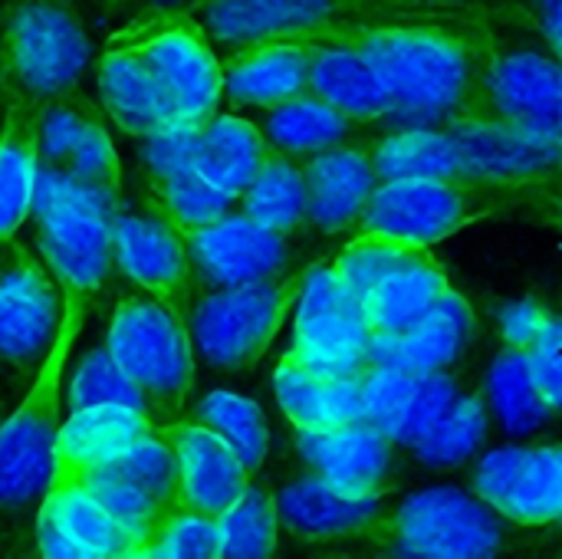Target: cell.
<instances>
[{
	"mask_svg": "<svg viewBox=\"0 0 562 559\" xmlns=\"http://www.w3.org/2000/svg\"><path fill=\"white\" fill-rule=\"evenodd\" d=\"M319 43L356 49L389 89L395 115L435 122L481 119L487 69L501 49L491 16L356 23Z\"/></svg>",
	"mask_w": 562,
	"mask_h": 559,
	"instance_id": "cell-1",
	"label": "cell"
},
{
	"mask_svg": "<svg viewBox=\"0 0 562 559\" xmlns=\"http://www.w3.org/2000/svg\"><path fill=\"white\" fill-rule=\"evenodd\" d=\"M178 10H188L221 46L270 36L319 43L336 30L382 20L491 16L477 0H191Z\"/></svg>",
	"mask_w": 562,
	"mask_h": 559,
	"instance_id": "cell-2",
	"label": "cell"
},
{
	"mask_svg": "<svg viewBox=\"0 0 562 559\" xmlns=\"http://www.w3.org/2000/svg\"><path fill=\"white\" fill-rule=\"evenodd\" d=\"M59 293L63 310L53 343L40 356L20 405L0 422V511L33 504L53 468V445L63 425V379L89 316V300L66 290Z\"/></svg>",
	"mask_w": 562,
	"mask_h": 559,
	"instance_id": "cell-3",
	"label": "cell"
},
{
	"mask_svg": "<svg viewBox=\"0 0 562 559\" xmlns=\"http://www.w3.org/2000/svg\"><path fill=\"white\" fill-rule=\"evenodd\" d=\"M533 194H557V185L514 188L491 181L389 178L372 188L352 231H372L408 241L415 247H435L481 221L533 201Z\"/></svg>",
	"mask_w": 562,
	"mask_h": 559,
	"instance_id": "cell-4",
	"label": "cell"
},
{
	"mask_svg": "<svg viewBox=\"0 0 562 559\" xmlns=\"http://www.w3.org/2000/svg\"><path fill=\"white\" fill-rule=\"evenodd\" d=\"M95 191L76 185L63 171L43 168L36 175L33 211L36 250L59 290L92 300L112 273V211Z\"/></svg>",
	"mask_w": 562,
	"mask_h": 559,
	"instance_id": "cell-5",
	"label": "cell"
},
{
	"mask_svg": "<svg viewBox=\"0 0 562 559\" xmlns=\"http://www.w3.org/2000/svg\"><path fill=\"white\" fill-rule=\"evenodd\" d=\"M105 353L145 399L148 415L178 418L194 389V339L184 320L145 293L115 303Z\"/></svg>",
	"mask_w": 562,
	"mask_h": 559,
	"instance_id": "cell-6",
	"label": "cell"
},
{
	"mask_svg": "<svg viewBox=\"0 0 562 559\" xmlns=\"http://www.w3.org/2000/svg\"><path fill=\"white\" fill-rule=\"evenodd\" d=\"M92 46L72 0H20L0 30L3 96L46 102L79 89Z\"/></svg>",
	"mask_w": 562,
	"mask_h": 559,
	"instance_id": "cell-7",
	"label": "cell"
},
{
	"mask_svg": "<svg viewBox=\"0 0 562 559\" xmlns=\"http://www.w3.org/2000/svg\"><path fill=\"white\" fill-rule=\"evenodd\" d=\"M379 554L422 559H491L504 554V524L481 497L454 488L408 494L398 507L379 514L366 534Z\"/></svg>",
	"mask_w": 562,
	"mask_h": 559,
	"instance_id": "cell-8",
	"label": "cell"
},
{
	"mask_svg": "<svg viewBox=\"0 0 562 559\" xmlns=\"http://www.w3.org/2000/svg\"><path fill=\"white\" fill-rule=\"evenodd\" d=\"M306 270L310 264L244 287H217L201 297L188 316L198 353L217 369L257 366L286 326L300 300Z\"/></svg>",
	"mask_w": 562,
	"mask_h": 559,
	"instance_id": "cell-9",
	"label": "cell"
},
{
	"mask_svg": "<svg viewBox=\"0 0 562 559\" xmlns=\"http://www.w3.org/2000/svg\"><path fill=\"white\" fill-rule=\"evenodd\" d=\"M112 40L132 43L151 63L171 99L175 122L201 128L221 109V56L188 10H151L145 20L112 33Z\"/></svg>",
	"mask_w": 562,
	"mask_h": 559,
	"instance_id": "cell-10",
	"label": "cell"
},
{
	"mask_svg": "<svg viewBox=\"0 0 562 559\" xmlns=\"http://www.w3.org/2000/svg\"><path fill=\"white\" fill-rule=\"evenodd\" d=\"M293 310V343L286 353L300 366L329 379L362 376L372 366L362 303L342 287L329 260L310 264Z\"/></svg>",
	"mask_w": 562,
	"mask_h": 559,
	"instance_id": "cell-11",
	"label": "cell"
},
{
	"mask_svg": "<svg viewBox=\"0 0 562 559\" xmlns=\"http://www.w3.org/2000/svg\"><path fill=\"white\" fill-rule=\"evenodd\" d=\"M112 264L138 293L168 306L178 320L191 316L194 270L184 234L145 201L142 211H112Z\"/></svg>",
	"mask_w": 562,
	"mask_h": 559,
	"instance_id": "cell-12",
	"label": "cell"
},
{
	"mask_svg": "<svg viewBox=\"0 0 562 559\" xmlns=\"http://www.w3.org/2000/svg\"><path fill=\"white\" fill-rule=\"evenodd\" d=\"M63 293L46 264L16 237H0V362L30 369L53 343Z\"/></svg>",
	"mask_w": 562,
	"mask_h": 559,
	"instance_id": "cell-13",
	"label": "cell"
},
{
	"mask_svg": "<svg viewBox=\"0 0 562 559\" xmlns=\"http://www.w3.org/2000/svg\"><path fill=\"white\" fill-rule=\"evenodd\" d=\"M451 132L468 181L540 188L557 185L562 135L537 132L497 119H454L445 122Z\"/></svg>",
	"mask_w": 562,
	"mask_h": 559,
	"instance_id": "cell-14",
	"label": "cell"
},
{
	"mask_svg": "<svg viewBox=\"0 0 562 559\" xmlns=\"http://www.w3.org/2000/svg\"><path fill=\"white\" fill-rule=\"evenodd\" d=\"M155 435L175 458V507L217 521L247 488L250 471L234 448L201 422H155Z\"/></svg>",
	"mask_w": 562,
	"mask_h": 559,
	"instance_id": "cell-15",
	"label": "cell"
},
{
	"mask_svg": "<svg viewBox=\"0 0 562 559\" xmlns=\"http://www.w3.org/2000/svg\"><path fill=\"white\" fill-rule=\"evenodd\" d=\"M36 550L49 559H135L132 537L92 491L69 474H49L36 497Z\"/></svg>",
	"mask_w": 562,
	"mask_h": 559,
	"instance_id": "cell-16",
	"label": "cell"
},
{
	"mask_svg": "<svg viewBox=\"0 0 562 559\" xmlns=\"http://www.w3.org/2000/svg\"><path fill=\"white\" fill-rule=\"evenodd\" d=\"M188 260L198 280H204L211 290L217 287H244L254 280H267L273 273H283L290 247V237H280L260 224H254L247 214L227 211L224 217L181 231Z\"/></svg>",
	"mask_w": 562,
	"mask_h": 559,
	"instance_id": "cell-17",
	"label": "cell"
},
{
	"mask_svg": "<svg viewBox=\"0 0 562 559\" xmlns=\"http://www.w3.org/2000/svg\"><path fill=\"white\" fill-rule=\"evenodd\" d=\"M481 119L562 135L560 56L537 49H497L484 82Z\"/></svg>",
	"mask_w": 562,
	"mask_h": 559,
	"instance_id": "cell-18",
	"label": "cell"
},
{
	"mask_svg": "<svg viewBox=\"0 0 562 559\" xmlns=\"http://www.w3.org/2000/svg\"><path fill=\"white\" fill-rule=\"evenodd\" d=\"M477 316L471 300L451 283L438 303L398 336H369V359L379 366H395L412 376L451 369L474 336Z\"/></svg>",
	"mask_w": 562,
	"mask_h": 559,
	"instance_id": "cell-19",
	"label": "cell"
},
{
	"mask_svg": "<svg viewBox=\"0 0 562 559\" xmlns=\"http://www.w3.org/2000/svg\"><path fill=\"white\" fill-rule=\"evenodd\" d=\"M303 185H306V224L319 234L352 231L372 188L379 185L369 145H329L316 155H306Z\"/></svg>",
	"mask_w": 562,
	"mask_h": 559,
	"instance_id": "cell-20",
	"label": "cell"
},
{
	"mask_svg": "<svg viewBox=\"0 0 562 559\" xmlns=\"http://www.w3.org/2000/svg\"><path fill=\"white\" fill-rule=\"evenodd\" d=\"M95 89L105 119L132 138H145L155 128L175 122V109L158 72L132 43H105L95 59Z\"/></svg>",
	"mask_w": 562,
	"mask_h": 559,
	"instance_id": "cell-21",
	"label": "cell"
},
{
	"mask_svg": "<svg viewBox=\"0 0 562 559\" xmlns=\"http://www.w3.org/2000/svg\"><path fill=\"white\" fill-rule=\"evenodd\" d=\"M313 43L306 40H247L221 59L224 96L237 105L273 109L306 92Z\"/></svg>",
	"mask_w": 562,
	"mask_h": 559,
	"instance_id": "cell-22",
	"label": "cell"
},
{
	"mask_svg": "<svg viewBox=\"0 0 562 559\" xmlns=\"http://www.w3.org/2000/svg\"><path fill=\"white\" fill-rule=\"evenodd\" d=\"M310 471L349 497H382L392 465V441L369 422H352L319 435H296Z\"/></svg>",
	"mask_w": 562,
	"mask_h": 559,
	"instance_id": "cell-23",
	"label": "cell"
},
{
	"mask_svg": "<svg viewBox=\"0 0 562 559\" xmlns=\"http://www.w3.org/2000/svg\"><path fill=\"white\" fill-rule=\"evenodd\" d=\"M273 501H277V521L296 540H310V544L366 540V534L375 527V521L385 507L382 497L339 494L313 471L286 481Z\"/></svg>",
	"mask_w": 562,
	"mask_h": 559,
	"instance_id": "cell-24",
	"label": "cell"
},
{
	"mask_svg": "<svg viewBox=\"0 0 562 559\" xmlns=\"http://www.w3.org/2000/svg\"><path fill=\"white\" fill-rule=\"evenodd\" d=\"M155 432V418L128 405H89L63 418L53 445L49 474L82 478L105 468L112 458L128 451L135 441Z\"/></svg>",
	"mask_w": 562,
	"mask_h": 559,
	"instance_id": "cell-25",
	"label": "cell"
},
{
	"mask_svg": "<svg viewBox=\"0 0 562 559\" xmlns=\"http://www.w3.org/2000/svg\"><path fill=\"white\" fill-rule=\"evenodd\" d=\"M277 405L296 435H319L362 422V376L329 379L300 366L290 353L277 359L273 372Z\"/></svg>",
	"mask_w": 562,
	"mask_h": 559,
	"instance_id": "cell-26",
	"label": "cell"
},
{
	"mask_svg": "<svg viewBox=\"0 0 562 559\" xmlns=\"http://www.w3.org/2000/svg\"><path fill=\"white\" fill-rule=\"evenodd\" d=\"M40 175V105L7 96L0 119V237H16L30 221Z\"/></svg>",
	"mask_w": 562,
	"mask_h": 559,
	"instance_id": "cell-27",
	"label": "cell"
},
{
	"mask_svg": "<svg viewBox=\"0 0 562 559\" xmlns=\"http://www.w3.org/2000/svg\"><path fill=\"white\" fill-rule=\"evenodd\" d=\"M306 92L356 122H382L395 115V102L372 66L342 43H313Z\"/></svg>",
	"mask_w": 562,
	"mask_h": 559,
	"instance_id": "cell-28",
	"label": "cell"
},
{
	"mask_svg": "<svg viewBox=\"0 0 562 559\" xmlns=\"http://www.w3.org/2000/svg\"><path fill=\"white\" fill-rule=\"evenodd\" d=\"M270 148L273 145L267 142V135L257 122L217 109L198 128L194 171L237 201L240 191L250 185V178L267 161Z\"/></svg>",
	"mask_w": 562,
	"mask_h": 559,
	"instance_id": "cell-29",
	"label": "cell"
},
{
	"mask_svg": "<svg viewBox=\"0 0 562 559\" xmlns=\"http://www.w3.org/2000/svg\"><path fill=\"white\" fill-rule=\"evenodd\" d=\"M448 287H451V277L435 257V250L415 257L412 264L389 273L362 297V320H366L369 336L405 333L438 303V297Z\"/></svg>",
	"mask_w": 562,
	"mask_h": 559,
	"instance_id": "cell-30",
	"label": "cell"
},
{
	"mask_svg": "<svg viewBox=\"0 0 562 559\" xmlns=\"http://www.w3.org/2000/svg\"><path fill=\"white\" fill-rule=\"evenodd\" d=\"M240 214H247L254 224L290 237L306 224V185H303V165L270 148L260 171L250 178V185L240 191Z\"/></svg>",
	"mask_w": 562,
	"mask_h": 559,
	"instance_id": "cell-31",
	"label": "cell"
},
{
	"mask_svg": "<svg viewBox=\"0 0 562 559\" xmlns=\"http://www.w3.org/2000/svg\"><path fill=\"white\" fill-rule=\"evenodd\" d=\"M501 521H510L514 527L540 530L557 524L562 514V448L560 445H540L530 448L524 465L517 468L501 507Z\"/></svg>",
	"mask_w": 562,
	"mask_h": 559,
	"instance_id": "cell-32",
	"label": "cell"
},
{
	"mask_svg": "<svg viewBox=\"0 0 562 559\" xmlns=\"http://www.w3.org/2000/svg\"><path fill=\"white\" fill-rule=\"evenodd\" d=\"M379 181L389 178H448L468 181L458 145L448 128H405L369 145Z\"/></svg>",
	"mask_w": 562,
	"mask_h": 559,
	"instance_id": "cell-33",
	"label": "cell"
},
{
	"mask_svg": "<svg viewBox=\"0 0 562 559\" xmlns=\"http://www.w3.org/2000/svg\"><path fill=\"white\" fill-rule=\"evenodd\" d=\"M267 112H270L263 128L267 142L293 158H306L329 145H339L352 132V122L339 115L333 105H326L323 99H316L313 92H300Z\"/></svg>",
	"mask_w": 562,
	"mask_h": 559,
	"instance_id": "cell-34",
	"label": "cell"
},
{
	"mask_svg": "<svg viewBox=\"0 0 562 559\" xmlns=\"http://www.w3.org/2000/svg\"><path fill=\"white\" fill-rule=\"evenodd\" d=\"M487 438V395L468 392L451 402V409L435 422V428L412 445L415 458L425 468H458L464 465Z\"/></svg>",
	"mask_w": 562,
	"mask_h": 559,
	"instance_id": "cell-35",
	"label": "cell"
},
{
	"mask_svg": "<svg viewBox=\"0 0 562 559\" xmlns=\"http://www.w3.org/2000/svg\"><path fill=\"white\" fill-rule=\"evenodd\" d=\"M277 501L254 484L217 517V559H267L277 554Z\"/></svg>",
	"mask_w": 562,
	"mask_h": 559,
	"instance_id": "cell-36",
	"label": "cell"
},
{
	"mask_svg": "<svg viewBox=\"0 0 562 559\" xmlns=\"http://www.w3.org/2000/svg\"><path fill=\"white\" fill-rule=\"evenodd\" d=\"M431 247H415L408 241L389 237V234H372V231H352V237L346 241V247L329 257L333 273L342 280V287L362 303V297L385 280L389 273L402 270L405 264H412L415 257L428 254Z\"/></svg>",
	"mask_w": 562,
	"mask_h": 559,
	"instance_id": "cell-37",
	"label": "cell"
},
{
	"mask_svg": "<svg viewBox=\"0 0 562 559\" xmlns=\"http://www.w3.org/2000/svg\"><path fill=\"white\" fill-rule=\"evenodd\" d=\"M194 422L214 428L250 474L263 468L270 451V428L263 409L254 399H244L237 392H211L207 399H201Z\"/></svg>",
	"mask_w": 562,
	"mask_h": 559,
	"instance_id": "cell-38",
	"label": "cell"
},
{
	"mask_svg": "<svg viewBox=\"0 0 562 559\" xmlns=\"http://www.w3.org/2000/svg\"><path fill=\"white\" fill-rule=\"evenodd\" d=\"M59 171L66 178H72L76 185L95 191L105 201L122 198V161H119L105 115H99L95 109L89 112V119L82 122L76 142L69 145Z\"/></svg>",
	"mask_w": 562,
	"mask_h": 559,
	"instance_id": "cell-39",
	"label": "cell"
},
{
	"mask_svg": "<svg viewBox=\"0 0 562 559\" xmlns=\"http://www.w3.org/2000/svg\"><path fill=\"white\" fill-rule=\"evenodd\" d=\"M148 204L158 208L178 231H194L224 217L234 208V198L188 168L165 178H148Z\"/></svg>",
	"mask_w": 562,
	"mask_h": 559,
	"instance_id": "cell-40",
	"label": "cell"
},
{
	"mask_svg": "<svg viewBox=\"0 0 562 559\" xmlns=\"http://www.w3.org/2000/svg\"><path fill=\"white\" fill-rule=\"evenodd\" d=\"M487 399L491 405L501 412L504 425L514 432V435H527L533 432L537 425H543L553 412L543 405V399L537 395L533 382H530V372H527V359L520 349H510L504 346L501 356L494 359L491 366V376H487Z\"/></svg>",
	"mask_w": 562,
	"mask_h": 559,
	"instance_id": "cell-41",
	"label": "cell"
},
{
	"mask_svg": "<svg viewBox=\"0 0 562 559\" xmlns=\"http://www.w3.org/2000/svg\"><path fill=\"white\" fill-rule=\"evenodd\" d=\"M79 481H82V484L92 491V497L109 511V517L132 537V544H135V559H145V547L151 544L158 524H161L171 511H161V507H158L155 501H148L142 491H135L132 484L119 481L115 474H109V471H102V468L82 474Z\"/></svg>",
	"mask_w": 562,
	"mask_h": 559,
	"instance_id": "cell-42",
	"label": "cell"
},
{
	"mask_svg": "<svg viewBox=\"0 0 562 559\" xmlns=\"http://www.w3.org/2000/svg\"><path fill=\"white\" fill-rule=\"evenodd\" d=\"M102 471L132 484L148 501H155L161 511H175V458L155 432L142 441H135L119 458H112Z\"/></svg>",
	"mask_w": 562,
	"mask_h": 559,
	"instance_id": "cell-43",
	"label": "cell"
},
{
	"mask_svg": "<svg viewBox=\"0 0 562 559\" xmlns=\"http://www.w3.org/2000/svg\"><path fill=\"white\" fill-rule=\"evenodd\" d=\"M89 405H128L148 415L145 399L138 395V389L122 376V369L112 362V356L102 349H92L76 372L69 376V389H66V409H89Z\"/></svg>",
	"mask_w": 562,
	"mask_h": 559,
	"instance_id": "cell-44",
	"label": "cell"
},
{
	"mask_svg": "<svg viewBox=\"0 0 562 559\" xmlns=\"http://www.w3.org/2000/svg\"><path fill=\"white\" fill-rule=\"evenodd\" d=\"M458 395H461L458 382H454V376L448 369L415 376V385H412V395H408V405L402 412V422H398V432H395L392 445H402V448L418 445L435 428V422L451 409V402Z\"/></svg>",
	"mask_w": 562,
	"mask_h": 559,
	"instance_id": "cell-45",
	"label": "cell"
},
{
	"mask_svg": "<svg viewBox=\"0 0 562 559\" xmlns=\"http://www.w3.org/2000/svg\"><path fill=\"white\" fill-rule=\"evenodd\" d=\"M145 559H217V521L175 507L158 524Z\"/></svg>",
	"mask_w": 562,
	"mask_h": 559,
	"instance_id": "cell-46",
	"label": "cell"
},
{
	"mask_svg": "<svg viewBox=\"0 0 562 559\" xmlns=\"http://www.w3.org/2000/svg\"><path fill=\"white\" fill-rule=\"evenodd\" d=\"M412 385H415V376L412 372H402L395 366L372 362L362 372V422L375 425L392 441L395 432H398L402 412L408 405Z\"/></svg>",
	"mask_w": 562,
	"mask_h": 559,
	"instance_id": "cell-47",
	"label": "cell"
},
{
	"mask_svg": "<svg viewBox=\"0 0 562 559\" xmlns=\"http://www.w3.org/2000/svg\"><path fill=\"white\" fill-rule=\"evenodd\" d=\"M138 142H145L148 178H165V175L194 168V148H198V128L194 125L168 122Z\"/></svg>",
	"mask_w": 562,
	"mask_h": 559,
	"instance_id": "cell-48",
	"label": "cell"
},
{
	"mask_svg": "<svg viewBox=\"0 0 562 559\" xmlns=\"http://www.w3.org/2000/svg\"><path fill=\"white\" fill-rule=\"evenodd\" d=\"M524 359L537 395L557 415L562 405V326L543 333L533 346H527Z\"/></svg>",
	"mask_w": 562,
	"mask_h": 559,
	"instance_id": "cell-49",
	"label": "cell"
},
{
	"mask_svg": "<svg viewBox=\"0 0 562 559\" xmlns=\"http://www.w3.org/2000/svg\"><path fill=\"white\" fill-rule=\"evenodd\" d=\"M557 326H562V320L543 300H517V303L504 306V313H501V339H504V346L520 349V353Z\"/></svg>",
	"mask_w": 562,
	"mask_h": 559,
	"instance_id": "cell-50",
	"label": "cell"
},
{
	"mask_svg": "<svg viewBox=\"0 0 562 559\" xmlns=\"http://www.w3.org/2000/svg\"><path fill=\"white\" fill-rule=\"evenodd\" d=\"M527 451H530V448L514 445V448L491 451V455L481 461V468H477V474H474V497H481L494 514H497V507H501V501H504V494H507V488H510L517 468L524 465Z\"/></svg>",
	"mask_w": 562,
	"mask_h": 559,
	"instance_id": "cell-51",
	"label": "cell"
},
{
	"mask_svg": "<svg viewBox=\"0 0 562 559\" xmlns=\"http://www.w3.org/2000/svg\"><path fill=\"white\" fill-rule=\"evenodd\" d=\"M560 13H562V0H537V30L543 33L547 49H550L553 56H560V49H562Z\"/></svg>",
	"mask_w": 562,
	"mask_h": 559,
	"instance_id": "cell-52",
	"label": "cell"
},
{
	"mask_svg": "<svg viewBox=\"0 0 562 559\" xmlns=\"http://www.w3.org/2000/svg\"><path fill=\"white\" fill-rule=\"evenodd\" d=\"M122 3H142L148 10H178V7H188L191 0H115V7Z\"/></svg>",
	"mask_w": 562,
	"mask_h": 559,
	"instance_id": "cell-53",
	"label": "cell"
},
{
	"mask_svg": "<svg viewBox=\"0 0 562 559\" xmlns=\"http://www.w3.org/2000/svg\"><path fill=\"white\" fill-rule=\"evenodd\" d=\"M102 3H105L109 10H115V0H102Z\"/></svg>",
	"mask_w": 562,
	"mask_h": 559,
	"instance_id": "cell-54",
	"label": "cell"
}]
</instances>
